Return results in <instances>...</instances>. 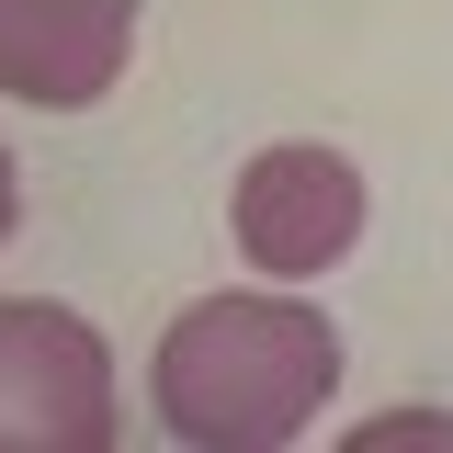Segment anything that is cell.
<instances>
[{
    "label": "cell",
    "instance_id": "6da1fadb",
    "mask_svg": "<svg viewBox=\"0 0 453 453\" xmlns=\"http://www.w3.org/2000/svg\"><path fill=\"white\" fill-rule=\"evenodd\" d=\"M340 386V340L295 295H204L159 340V419L193 453H273Z\"/></svg>",
    "mask_w": 453,
    "mask_h": 453
},
{
    "label": "cell",
    "instance_id": "7a4b0ae2",
    "mask_svg": "<svg viewBox=\"0 0 453 453\" xmlns=\"http://www.w3.org/2000/svg\"><path fill=\"white\" fill-rule=\"evenodd\" d=\"M103 442H113L103 329L46 295L0 306V453H103Z\"/></svg>",
    "mask_w": 453,
    "mask_h": 453
},
{
    "label": "cell",
    "instance_id": "3957f363",
    "mask_svg": "<svg viewBox=\"0 0 453 453\" xmlns=\"http://www.w3.org/2000/svg\"><path fill=\"white\" fill-rule=\"evenodd\" d=\"M351 238H363V170L340 148H261L238 170V250L261 273L306 283L329 261H351Z\"/></svg>",
    "mask_w": 453,
    "mask_h": 453
},
{
    "label": "cell",
    "instance_id": "277c9868",
    "mask_svg": "<svg viewBox=\"0 0 453 453\" xmlns=\"http://www.w3.org/2000/svg\"><path fill=\"white\" fill-rule=\"evenodd\" d=\"M136 46V0H0V91L12 103L80 113L113 91Z\"/></svg>",
    "mask_w": 453,
    "mask_h": 453
},
{
    "label": "cell",
    "instance_id": "5b68a950",
    "mask_svg": "<svg viewBox=\"0 0 453 453\" xmlns=\"http://www.w3.org/2000/svg\"><path fill=\"white\" fill-rule=\"evenodd\" d=\"M0 238H12V148H0Z\"/></svg>",
    "mask_w": 453,
    "mask_h": 453
}]
</instances>
